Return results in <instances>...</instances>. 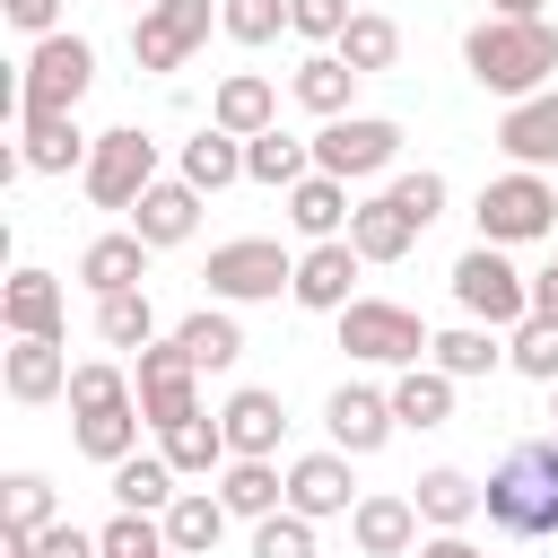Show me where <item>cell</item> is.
Instances as JSON below:
<instances>
[{
  "instance_id": "obj_5",
  "label": "cell",
  "mask_w": 558,
  "mask_h": 558,
  "mask_svg": "<svg viewBox=\"0 0 558 558\" xmlns=\"http://www.w3.org/2000/svg\"><path fill=\"white\" fill-rule=\"evenodd\" d=\"M340 349L366 357V366H418L436 349V331L392 296H357V305H340Z\"/></svg>"
},
{
  "instance_id": "obj_50",
  "label": "cell",
  "mask_w": 558,
  "mask_h": 558,
  "mask_svg": "<svg viewBox=\"0 0 558 558\" xmlns=\"http://www.w3.org/2000/svg\"><path fill=\"white\" fill-rule=\"evenodd\" d=\"M418 558H488V549H471L462 532H436V541H418Z\"/></svg>"
},
{
  "instance_id": "obj_14",
  "label": "cell",
  "mask_w": 558,
  "mask_h": 558,
  "mask_svg": "<svg viewBox=\"0 0 558 558\" xmlns=\"http://www.w3.org/2000/svg\"><path fill=\"white\" fill-rule=\"evenodd\" d=\"M288 514H305V523H323V514H357L349 453H305V462H288Z\"/></svg>"
},
{
  "instance_id": "obj_13",
  "label": "cell",
  "mask_w": 558,
  "mask_h": 558,
  "mask_svg": "<svg viewBox=\"0 0 558 558\" xmlns=\"http://www.w3.org/2000/svg\"><path fill=\"white\" fill-rule=\"evenodd\" d=\"M218 427H227V453H235V462H270V453H279V436H288V410H279V392L244 384V392H227Z\"/></svg>"
},
{
  "instance_id": "obj_24",
  "label": "cell",
  "mask_w": 558,
  "mask_h": 558,
  "mask_svg": "<svg viewBox=\"0 0 558 558\" xmlns=\"http://www.w3.org/2000/svg\"><path fill=\"white\" fill-rule=\"evenodd\" d=\"M349 244H357V262H401V253L418 244V227L401 218V201H392V192H375V201H357Z\"/></svg>"
},
{
  "instance_id": "obj_3",
  "label": "cell",
  "mask_w": 558,
  "mask_h": 558,
  "mask_svg": "<svg viewBox=\"0 0 558 558\" xmlns=\"http://www.w3.org/2000/svg\"><path fill=\"white\" fill-rule=\"evenodd\" d=\"M96 87V44L87 35H44L26 52V78H17V113H78V96Z\"/></svg>"
},
{
  "instance_id": "obj_15",
  "label": "cell",
  "mask_w": 558,
  "mask_h": 558,
  "mask_svg": "<svg viewBox=\"0 0 558 558\" xmlns=\"http://www.w3.org/2000/svg\"><path fill=\"white\" fill-rule=\"evenodd\" d=\"M349 279H357V244L349 235H331V244H314V253H296V305L305 314H340V305H357L349 296Z\"/></svg>"
},
{
  "instance_id": "obj_2",
  "label": "cell",
  "mask_w": 558,
  "mask_h": 558,
  "mask_svg": "<svg viewBox=\"0 0 558 558\" xmlns=\"http://www.w3.org/2000/svg\"><path fill=\"white\" fill-rule=\"evenodd\" d=\"M462 61H471V78L488 87V96H541V78L558 70V26L549 17H532V26H514V17H480L471 35H462Z\"/></svg>"
},
{
  "instance_id": "obj_51",
  "label": "cell",
  "mask_w": 558,
  "mask_h": 558,
  "mask_svg": "<svg viewBox=\"0 0 558 558\" xmlns=\"http://www.w3.org/2000/svg\"><path fill=\"white\" fill-rule=\"evenodd\" d=\"M532 314H549V323H558V262L532 279Z\"/></svg>"
},
{
  "instance_id": "obj_29",
  "label": "cell",
  "mask_w": 558,
  "mask_h": 558,
  "mask_svg": "<svg viewBox=\"0 0 558 558\" xmlns=\"http://www.w3.org/2000/svg\"><path fill=\"white\" fill-rule=\"evenodd\" d=\"M244 174H253V183H270V192H296V183L314 174V140L262 131V140H244Z\"/></svg>"
},
{
  "instance_id": "obj_19",
  "label": "cell",
  "mask_w": 558,
  "mask_h": 558,
  "mask_svg": "<svg viewBox=\"0 0 558 558\" xmlns=\"http://www.w3.org/2000/svg\"><path fill=\"white\" fill-rule=\"evenodd\" d=\"M0 323H9L17 340H61V279H52V270H9Z\"/></svg>"
},
{
  "instance_id": "obj_41",
  "label": "cell",
  "mask_w": 558,
  "mask_h": 558,
  "mask_svg": "<svg viewBox=\"0 0 558 558\" xmlns=\"http://www.w3.org/2000/svg\"><path fill=\"white\" fill-rule=\"evenodd\" d=\"M506 357H514V375H532V384H558V323H549V314H532V323H514V340H506Z\"/></svg>"
},
{
  "instance_id": "obj_28",
  "label": "cell",
  "mask_w": 558,
  "mask_h": 558,
  "mask_svg": "<svg viewBox=\"0 0 558 558\" xmlns=\"http://www.w3.org/2000/svg\"><path fill=\"white\" fill-rule=\"evenodd\" d=\"M288 87H296V105H305V113L340 122V113H349V96H357V70H349L340 52H314V61H296V78H288Z\"/></svg>"
},
{
  "instance_id": "obj_40",
  "label": "cell",
  "mask_w": 558,
  "mask_h": 558,
  "mask_svg": "<svg viewBox=\"0 0 558 558\" xmlns=\"http://www.w3.org/2000/svg\"><path fill=\"white\" fill-rule=\"evenodd\" d=\"M78 453L105 462V471L131 462V453H140V401H131V410H105V418H78Z\"/></svg>"
},
{
  "instance_id": "obj_32",
  "label": "cell",
  "mask_w": 558,
  "mask_h": 558,
  "mask_svg": "<svg viewBox=\"0 0 558 558\" xmlns=\"http://www.w3.org/2000/svg\"><path fill=\"white\" fill-rule=\"evenodd\" d=\"M166 462H174V480H209V471H227L235 453H227V427L201 410V418H183V427H166Z\"/></svg>"
},
{
  "instance_id": "obj_16",
  "label": "cell",
  "mask_w": 558,
  "mask_h": 558,
  "mask_svg": "<svg viewBox=\"0 0 558 558\" xmlns=\"http://www.w3.org/2000/svg\"><path fill=\"white\" fill-rule=\"evenodd\" d=\"M497 148H506V157H514L523 174L558 166V87H541V96L506 105V122H497Z\"/></svg>"
},
{
  "instance_id": "obj_38",
  "label": "cell",
  "mask_w": 558,
  "mask_h": 558,
  "mask_svg": "<svg viewBox=\"0 0 558 558\" xmlns=\"http://www.w3.org/2000/svg\"><path fill=\"white\" fill-rule=\"evenodd\" d=\"M131 401H140V384H122V366H105V357L70 366V418H105V410H131Z\"/></svg>"
},
{
  "instance_id": "obj_12",
  "label": "cell",
  "mask_w": 558,
  "mask_h": 558,
  "mask_svg": "<svg viewBox=\"0 0 558 558\" xmlns=\"http://www.w3.org/2000/svg\"><path fill=\"white\" fill-rule=\"evenodd\" d=\"M323 427H331V453L357 462V453H384L401 418H392V392H375V384H340V392L323 401Z\"/></svg>"
},
{
  "instance_id": "obj_25",
  "label": "cell",
  "mask_w": 558,
  "mask_h": 558,
  "mask_svg": "<svg viewBox=\"0 0 558 558\" xmlns=\"http://www.w3.org/2000/svg\"><path fill=\"white\" fill-rule=\"evenodd\" d=\"M78 279L96 288V296H122V288H140L148 279V244L122 227V235H96L87 253H78Z\"/></svg>"
},
{
  "instance_id": "obj_17",
  "label": "cell",
  "mask_w": 558,
  "mask_h": 558,
  "mask_svg": "<svg viewBox=\"0 0 558 558\" xmlns=\"http://www.w3.org/2000/svg\"><path fill=\"white\" fill-rule=\"evenodd\" d=\"M209 122H218L227 140H262V131H279V87H270L262 70H235V78H218Z\"/></svg>"
},
{
  "instance_id": "obj_30",
  "label": "cell",
  "mask_w": 558,
  "mask_h": 558,
  "mask_svg": "<svg viewBox=\"0 0 558 558\" xmlns=\"http://www.w3.org/2000/svg\"><path fill=\"white\" fill-rule=\"evenodd\" d=\"M174 340L192 349V366H201V375H218V366H235V357H244V331H235V314H227V305L183 314V323H174Z\"/></svg>"
},
{
  "instance_id": "obj_53",
  "label": "cell",
  "mask_w": 558,
  "mask_h": 558,
  "mask_svg": "<svg viewBox=\"0 0 558 558\" xmlns=\"http://www.w3.org/2000/svg\"><path fill=\"white\" fill-rule=\"evenodd\" d=\"M122 9H157V0H122Z\"/></svg>"
},
{
  "instance_id": "obj_26",
  "label": "cell",
  "mask_w": 558,
  "mask_h": 558,
  "mask_svg": "<svg viewBox=\"0 0 558 558\" xmlns=\"http://www.w3.org/2000/svg\"><path fill=\"white\" fill-rule=\"evenodd\" d=\"M183 488H174V462L166 453H131V462H113V506L122 514H166Z\"/></svg>"
},
{
  "instance_id": "obj_31",
  "label": "cell",
  "mask_w": 558,
  "mask_h": 558,
  "mask_svg": "<svg viewBox=\"0 0 558 558\" xmlns=\"http://www.w3.org/2000/svg\"><path fill=\"white\" fill-rule=\"evenodd\" d=\"M392 418H401V427H445V418H453V375H445V366H401Z\"/></svg>"
},
{
  "instance_id": "obj_8",
  "label": "cell",
  "mask_w": 558,
  "mask_h": 558,
  "mask_svg": "<svg viewBox=\"0 0 558 558\" xmlns=\"http://www.w3.org/2000/svg\"><path fill=\"white\" fill-rule=\"evenodd\" d=\"M209 296L218 305H262V296H279V288H296V262L279 253V235H235V244H218L209 253Z\"/></svg>"
},
{
  "instance_id": "obj_7",
  "label": "cell",
  "mask_w": 558,
  "mask_h": 558,
  "mask_svg": "<svg viewBox=\"0 0 558 558\" xmlns=\"http://www.w3.org/2000/svg\"><path fill=\"white\" fill-rule=\"evenodd\" d=\"M157 183V140L140 122H113L96 131V157H87V201L96 209H140V192Z\"/></svg>"
},
{
  "instance_id": "obj_49",
  "label": "cell",
  "mask_w": 558,
  "mask_h": 558,
  "mask_svg": "<svg viewBox=\"0 0 558 558\" xmlns=\"http://www.w3.org/2000/svg\"><path fill=\"white\" fill-rule=\"evenodd\" d=\"M35 558H105V541H96V532H78V523H52V532L35 541Z\"/></svg>"
},
{
  "instance_id": "obj_22",
  "label": "cell",
  "mask_w": 558,
  "mask_h": 558,
  "mask_svg": "<svg viewBox=\"0 0 558 558\" xmlns=\"http://www.w3.org/2000/svg\"><path fill=\"white\" fill-rule=\"evenodd\" d=\"M0 384H9V401H61V392H70V357H61V340H17L9 366H0Z\"/></svg>"
},
{
  "instance_id": "obj_45",
  "label": "cell",
  "mask_w": 558,
  "mask_h": 558,
  "mask_svg": "<svg viewBox=\"0 0 558 558\" xmlns=\"http://www.w3.org/2000/svg\"><path fill=\"white\" fill-rule=\"evenodd\" d=\"M9 532H52V480L44 471H9Z\"/></svg>"
},
{
  "instance_id": "obj_54",
  "label": "cell",
  "mask_w": 558,
  "mask_h": 558,
  "mask_svg": "<svg viewBox=\"0 0 558 558\" xmlns=\"http://www.w3.org/2000/svg\"><path fill=\"white\" fill-rule=\"evenodd\" d=\"M549 418H558V410H549Z\"/></svg>"
},
{
  "instance_id": "obj_1",
  "label": "cell",
  "mask_w": 558,
  "mask_h": 558,
  "mask_svg": "<svg viewBox=\"0 0 558 558\" xmlns=\"http://www.w3.org/2000/svg\"><path fill=\"white\" fill-rule=\"evenodd\" d=\"M480 514L506 541H558V436H523L506 445V462L480 488Z\"/></svg>"
},
{
  "instance_id": "obj_46",
  "label": "cell",
  "mask_w": 558,
  "mask_h": 558,
  "mask_svg": "<svg viewBox=\"0 0 558 558\" xmlns=\"http://www.w3.org/2000/svg\"><path fill=\"white\" fill-rule=\"evenodd\" d=\"M253 558H314V523L279 506L270 523H253Z\"/></svg>"
},
{
  "instance_id": "obj_21",
  "label": "cell",
  "mask_w": 558,
  "mask_h": 558,
  "mask_svg": "<svg viewBox=\"0 0 558 558\" xmlns=\"http://www.w3.org/2000/svg\"><path fill=\"white\" fill-rule=\"evenodd\" d=\"M349 218H357V209H349V183H340V174H305V183L288 192V227L314 235V244L349 235Z\"/></svg>"
},
{
  "instance_id": "obj_48",
  "label": "cell",
  "mask_w": 558,
  "mask_h": 558,
  "mask_svg": "<svg viewBox=\"0 0 558 558\" xmlns=\"http://www.w3.org/2000/svg\"><path fill=\"white\" fill-rule=\"evenodd\" d=\"M0 9H9V26H17V35H35V44H44V35H61V0H0Z\"/></svg>"
},
{
  "instance_id": "obj_33",
  "label": "cell",
  "mask_w": 558,
  "mask_h": 558,
  "mask_svg": "<svg viewBox=\"0 0 558 558\" xmlns=\"http://www.w3.org/2000/svg\"><path fill=\"white\" fill-rule=\"evenodd\" d=\"M218 497H227V514H244V523H270V514L288 506V480H279L270 462H227V471H218Z\"/></svg>"
},
{
  "instance_id": "obj_42",
  "label": "cell",
  "mask_w": 558,
  "mask_h": 558,
  "mask_svg": "<svg viewBox=\"0 0 558 558\" xmlns=\"http://www.w3.org/2000/svg\"><path fill=\"white\" fill-rule=\"evenodd\" d=\"M96 541H105V558H174V541H166V514H113Z\"/></svg>"
},
{
  "instance_id": "obj_43",
  "label": "cell",
  "mask_w": 558,
  "mask_h": 558,
  "mask_svg": "<svg viewBox=\"0 0 558 558\" xmlns=\"http://www.w3.org/2000/svg\"><path fill=\"white\" fill-rule=\"evenodd\" d=\"M218 26L253 52V44H270V35L288 26V0H218Z\"/></svg>"
},
{
  "instance_id": "obj_4",
  "label": "cell",
  "mask_w": 558,
  "mask_h": 558,
  "mask_svg": "<svg viewBox=\"0 0 558 558\" xmlns=\"http://www.w3.org/2000/svg\"><path fill=\"white\" fill-rule=\"evenodd\" d=\"M453 296H462V314L488 323V331L532 323V279L506 262V244H471V253L453 262Z\"/></svg>"
},
{
  "instance_id": "obj_37",
  "label": "cell",
  "mask_w": 558,
  "mask_h": 558,
  "mask_svg": "<svg viewBox=\"0 0 558 558\" xmlns=\"http://www.w3.org/2000/svg\"><path fill=\"white\" fill-rule=\"evenodd\" d=\"M427 357H436L453 384H471V375H488L506 349H497V331H488V323H453V331H436V349H427Z\"/></svg>"
},
{
  "instance_id": "obj_52",
  "label": "cell",
  "mask_w": 558,
  "mask_h": 558,
  "mask_svg": "<svg viewBox=\"0 0 558 558\" xmlns=\"http://www.w3.org/2000/svg\"><path fill=\"white\" fill-rule=\"evenodd\" d=\"M488 17H514V26H532V17H541V0H488Z\"/></svg>"
},
{
  "instance_id": "obj_6",
  "label": "cell",
  "mask_w": 558,
  "mask_h": 558,
  "mask_svg": "<svg viewBox=\"0 0 558 558\" xmlns=\"http://www.w3.org/2000/svg\"><path fill=\"white\" fill-rule=\"evenodd\" d=\"M480 244H532V235H549L558 227V183H541V174H497V183H480Z\"/></svg>"
},
{
  "instance_id": "obj_23",
  "label": "cell",
  "mask_w": 558,
  "mask_h": 558,
  "mask_svg": "<svg viewBox=\"0 0 558 558\" xmlns=\"http://www.w3.org/2000/svg\"><path fill=\"white\" fill-rule=\"evenodd\" d=\"M17 148H26V166H35V174H70V166L87 174V157H96V140H87L70 113H35Z\"/></svg>"
},
{
  "instance_id": "obj_27",
  "label": "cell",
  "mask_w": 558,
  "mask_h": 558,
  "mask_svg": "<svg viewBox=\"0 0 558 558\" xmlns=\"http://www.w3.org/2000/svg\"><path fill=\"white\" fill-rule=\"evenodd\" d=\"M218 532H227V497L183 488V497L166 506V541H174V558H209V549H218Z\"/></svg>"
},
{
  "instance_id": "obj_10",
  "label": "cell",
  "mask_w": 558,
  "mask_h": 558,
  "mask_svg": "<svg viewBox=\"0 0 558 558\" xmlns=\"http://www.w3.org/2000/svg\"><path fill=\"white\" fill-rule=\"evenodd\" d=\"M140 418H148L157 436L183 427V418H201V366H192L183 340H148V349H140Z\"/></svg>"
},
{
  "instance_id": "obj_47",
  "label": "cell",
  "mask_w": 558,
  "mask_h": 558,
  "mask_svg": "<svg viewBox=\"0 0 558 558\" xmlns=\"http://www.w3.org/2000/svg\"><path fill=\"white\" fill-rule=\"evenodd\" d=\"M349 17H357L349 0H288V26H296L305 44H340V35H349Z\"/></svg>"
},
{
  "instance_id": "obj_36",
  "label": "cell",
  "mask_w": 558,
  "mask_h": 558,
  "mask_svg": "<svg viewBox=\"0 0 558 558\" xmlns=\"http://www.w3.org/2000/svg\"><path fill=\"white\" fill-rule=\"evenodd\" d=\"M331 52H340L357 78H375V70H392V61H401V26H392V17H375V9H357V17H349V35H340Z\"/></svg>"
},
{
  "instance_id": "obj_11",
  "label": "cell",
  "mask_w": 558,
  "mask_h": 558,
  "mask_svg": "<svg viewBox=\"0 0 558 558\" xmlns=\"http://www.w3.org/2000/svg\"><path fill=\"white\" fill-rule=\"evenodd\" d=\"M209 0H157V9H140L131 17V61L140 70H183L192 52H201V35H209Z\"/></svg>"
},
{
  "instance_id": "obj_20",
  "label": "cell",
  "mask_w": 558,
  "mask_h": 558,
  "mask_svg": "<svg viewBox=\"0 0 558 558\" xmlns=\"http://www.w3.org/2000/svg\"><path fill=\"white\" fill-rule=\"evenodd\" d=\"M349 541H357L366 558H410V541H418V506H410V497H392V488H375V497H357Z\"/></svg>"
},
{
  "instance_id": "obj_39",
  "label": "cell",
  "mask_w": 558,
  "mask_h": 558,
  "mask_svg": "<svg viewBox=\"0 0 558 558\" xmlns=\"http://www.w3.org/2000/svg\"><path fill=\"white\" fill-rule=\"evenodd\" d=\"M96 331H105L113 349H148V340H157V305H148V288L96 296Z\"/></svg>"
},
{
  "instance_id": "obj_18",
  "label": "cell",
  "mask_w": 558,
  "mask_h": 558,
  "mask_svg": "<svg viewBox=\"0 0 558 558\" xmlns=\"http://www.w3.org/2000/svg\"><path fill=\"white\" fill-rule=\"evenodd\" d=\"M192 227H201V192H192L183 174H174V183H148V192H140V209H131V235H140L148 253L183 244Z\"/></svg>"
},
{
  "instance_id": "obj_34",
  "label": "cell",
  "mask_w": 558,
  "mask_h": 558,
  "mask_svg": "<svg viewBox=\"0 0 558 558\" xmlns=\"http://www.w3.org/2000/svg\"><path fill=\"white\" fill-rule=\"evenodd\" d=\"M410 506H418V523H436V532H462V523L480 514V480L445 462V471H427V480H418V497H410Z\"/></svg>"
},
{
  "instance_id": "obj_35",
  "label": "cell",
  "mask_w": 558,
  "mask_h": 558,
  "mask_svg": "<svg viewBox=\"0 0 558 558\" xmlns=\"http://www.w3.org/2000/svg\"><path fill=\"white\" fill-rule=\"evenodd\" d=\"M183 183H192V192H227V183H244V140H227L218 122H209L201 140H183Z\"/></svg>"
},
{
  "instance_id": "obj_44",
  "label": "cell",
  "mask_w": 558,
  "mask_h": 558,
  "mask_svg": "<svg viewBox=\"0 0 558 558\" xmlns=\"http://www.w3.org/2000/svg\"><path fill=\"white\" fill-rule=\"evenodd\" d=\"M384 192L401 201V218H410L418 235H427V227H436V209H445V174H436V166H418V174H392Z\"/></svg>"
},
{
  "instance_id": "obj_9",
  "label": "cell",
  "mask_w": 558,
  "mask_h": 558,
  "mask_svg": "<svg viewBox=\"0 0 558 558\" xmlns=\"http://www.w3.org/2000/svg\"><path fill=\"white\" fill-rule=\"evenodd\" d=\"M392 157H401V122H384V113H340V122L314 131V174L366 183V174H384Z\"/></svg>"
}]
</instances>
